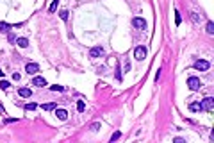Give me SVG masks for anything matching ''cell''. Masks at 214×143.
<instances>
[{"mask_svg":"<svg viewBox=\"0 0 214 143\" xmlns=\"http://www.w3.org/2000/svg\"><path fill=\"white\" fill-rule=\"evenodd\" d=\"M132 23H134V27H136V29H146V21L143 20V18H134V20H132Z\"/></svg>","mask_w":214,"mask_h":143,"instance_id":"52a82bcc","label":"cell"},{"mask_svg":"<svg viewBox=\"0 0 214 143\" xmlns=\"http://www.w3.org/2000/svg\"><path fill=\"white\" fill-rule=\"evenodd\" d=\"M102 54H104V48H102V47H93V48L89 50V57H91V59H95V57H100Z\"/></svg>","mask_w":214,"mask_h":143,"instance_id":"8992f818","label":"cell"},{"mask_svg":"<svg viewBox=\"0 0 214 143\" xmlns=\"http://www.w3.org/2000/svg\"><path fill=\"white\" fill-rule=\"evenodd\" d=\"M134 57H136L137 61H143V59L146 57V48H145V47H136V50H134Z\"/></svg>","mask_w":214,"mask_h":143,"instance_id":"7a4b0ae2","label":"cell"},{"mask_svg":"<svg viewBox=\"0 0 214 143\" xmlns=\"http://www.w3.org/2000/svg\"><path fill=\"white\" fill-rule=\"evenodd\" d=\"M202 109L212 111V109H214V99H212V97H207V99H203V102H202Z\"/></svg>","mask_w":214,"mask_h":143,"instance_id":"3957f363","label":"cell"},{"mask_svg":"<svg viewBox=\"0 0 214 143\" xmlns=\"http://www.w3.org/2000/svg\"><path fill=\"white\" fill-rule=\"evenodd\" d=\"M120 136H121L120 132H114V134L111 136V141H116V140H120Z\"/></svg>","mask_w":214,"mask_h":143,"instance_id":"7402d4cb","label":"cell"},{"mask_svg":"<svg viewBox=\"0 0 214 143\" xmlns=\"http://www.w3.org/2000/svg\"><path fill=\"white\" fill-rule=\"evenodd\" d=\"M43 109L45 111H52V109H56V104H43Z\"/></svg>","mask_w":214,"mask_h":143,"instance_id":"5bb4252c","label":"cell"},{"mask_svg":"<svg viewBox=\"0 0 214 143\" xmlns=\"http://www.w3.org/2000/svg\"><path fill=\"white\" fill-rule=\"evenodd\" d=\"M32 84L38 86V88H43V86H46V81H45L43 77H34V79H32Z\"/></svg>","mask_w":214,"mask_h":143,"instance_id":"ba28073f","label":"cell"},{"mask_svg":"<svg viewBox=\"0 0 214 143\" xmlns=\"http://www.w3.org/2000/svg\"><path fill=\"white\" fill-rule=\"evenodd\" d=\"M13 79H14V81H20V73H13Z\"/></svg>","mask_w":214,"mask_h":143,"instance_id":"cb8c5ba5","label":"cell"},{"mask_svg":"<svg viewBox=\"0 0 214 143\" xmlns=\"http://www.w3.org/2000/svg\"><path fill=\"white\" fill-rule=\"evenodd\" d=\"M207 32H209V34H214V23L212 21H207Z\"/></svg>","mask_w":214,"mask_h":143,"instance_id":"9a60e30c","label":"cell"},{"mask_svg":"<svg viewBox=\"0 0 214 143\" xmlns=\"http://www.w3.org/2000/svg\"><path fill=\"white\" fill-rule=\"evenodd\" d=\"M9 88V82L7 81H0V89H7Z\"/></svg>","mask_w":214,"mask_h":143,"instance_id":"d6986e66","label":"cell"},{"mask_svg":"<svg viewBox=\"0 0 214 143\" xmlns=\"http://www.w3.org/2000/svg\"><path fill=\"white\" fill-rule=\"evenodd\" d=\"M56 116H57L59 120H66V118H68V111H64V109H56Z\"/></svg>","mask_w":214,"mask_h":143,"instance_id":"9c48e42d","label":"cell"},{"mask_svg":"<svg viewBox=\"0 0 214 143\" xmlns=\"http://www.w3.org/2000/svg\"><path fill=\"white\" fill-rule=\"evenodd\" d=\"M209 61H203V59H198V61L195 63V68L196 70H202V72H205V70H209Z\"/></svg>","mask_w":214,"mask_h":143,"instance_id":"5b68a950","label":"cell"},{"mask_svg":"<svg viewBox=\"0 0 214 143\" xmlns=\"http://www.w3.org/2000/svg\"><path fill=\"white\" fill-rule=\"evenodd\" d=\"M36 107H38V106H36L34 102H30V104H25V109H27V111H34Z\"/></svg>","mask_w":214,"mask_h":143,"instance_id":"e0dca14e","label":"cell"},{"mask_svg":"<svg viewBox=\"0 0 214 143\" xmlns=\"http://www.w3.org/2000/svg\"><path fill=\"white\" fill-rule=\"evenodd\" d=\"M187 86H189V89H193V91H198V89L202 88V81H200L198 77H193V75H191V77L187 79Z\"/></svg>","mask_w":214,"mask_h":143,"instance_id":"6da1fadb","label":"cell"},{"mask_svg":"<svg viewBox=\"0 0 214 143\" xmlns=\"http://www.w3.org/2000/svg\"><path fill=\"white\" fill-rule=\"evenodd\" d=\"M50 89H52V91H62L64 88H62V86H57V84H56V86H52Z\"/></svg>","mask_w":214,"mask_h":143,"instance_id":"44dd1931","label":"cell"},{"mask_svg":"<svg viewBox=\"0 0 214 143\" xmlns=\"http://www.w3.org/2000/svg\"><path fill=\"white\" fill-rule=\"evenodd\" d=\"M77 109H78V113H82V111L86 109V104H84V100H78V104H77Z\"/></svg>","mask_w":214,"mask_h":143,"instance_id":"2e32d148","label":"cell"},{"mask_svg":"<svg viewBox=\"0 0 214 143\" xmlns=\"http://www.w3.org/2000/svg\"><path fill=\"white\" fill-rule=\"evenodd\" d=\"M180 21H182V18H180L178 11H175V23H177V25H180Z\"/></svg>","mask_w":214,"mask_h":143,"instance_id":"ffe728a7","label":"cell"},{"mask_svg":"<svg viewBox=\"0 0 214 143\" xmlns=\"http://www.w3.org/2000/svg\"><path fill=\"white\" fill-rule=\"evenodd\" d=\"M16 45L21 47V48H27V47H29V40H27V38H18V40H16Z\"/></svg>","mask_w":214,"mask_h":143,"instance_id":"8fae6325","label":"cell"},{"mask_svg":"<svg viewBox=\"0 0 214 143\" xmlns=\"http://www.w3.org/2000/svg\"><path fill=\"white\" fill-rule=\"evenodd\" d=\"M2 77H4V72H2V70H0V79H2Z\"/></svg>","mask_w":214,"mask_h":143,"instance_id":"d4e9b609","label":"cell"},{"mask_svg":"<svg viewBox=\"0 0 214 143\" xmlns=\"http://www.w3.org/2000/svg\"><path fill=\"white\" fill-rule=\"evenodd\" d=\"M9 23H5V21H0V32H7L9 31Z\"/></svg>","mask_w":214,"mask_h":143,"instance_id":"4fadbf2b","label":"cell"},{"mask_svg":"<svg viewBox=\"0 0 214 143\" xmlns=\"http://www.w3.org/2000/svg\"><path fill=\"white\" fill-rule=\"evenodd\" d=\"M25 72L30 73V75H34L36 72H39V64H38V63H29V64L25 66Z\"/></svg>","mask_w":214,"mask_h":143,"instance_id":"277c9868","label":"cell"},{"mask_svg":"<svg viewBox=\"0 0 214 143\" xmlns=\"http://www.w3.org/2000/svg\"><path fill=\"white\" fill-rule=\"evenodd\" d=\"M189 109L191 111H202V102H193V104H189Z\"/></svg>","mask_w":214,"mask_h":143,"instance_id":"7c38bea8","label":"cell"},{"mask_svg":"<svg viewBox=\"0 0 214 143\" xmlns=\"http://www.w3.org/2000/svg\"><path fill=\"white\" fill-rule=\"evenodd\" d=\"M61 20H68V11H61Z\"/></svg>","mask_w":214,"mask_h":143,"instance_id":"603a6c76","label":"cell"},{"mask_svg":"<svg viewBox=\"0 0 214 143\" xmlns=\"http://www.w3.org/2000/svg\"><path fill=\"white\" fill-rule=\"evenodd\" d=\"M57 4H59V0H54V2H52V5H50V13H54V11L57 9Z\"/></svg>","mask_w":214,"mask_h":143,"instance_id":"ac0fdd59","label":"cell"},{"mask_svg":"<svg viewBox=\"0 0 214 143\" xmlns=\"http://www.w3.org/2000/svg\"><path fill=\"white\" fill-rule=\"evenodd\" d=\"M18 93H20V97H23V99H29V97L32 95V91H30L29 88H20Z\"/></svg>","mask_w":214,"mask_h":143,"instance_id":"30bf717a","label":"cell"}]
</instances>
